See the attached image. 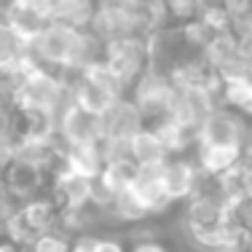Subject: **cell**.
<instances>
[{
	"label": "cell",
	"instance_id": "6da1fadb",
	"mask_svg": "<svg viewBox=\"0 0 252 252\" xmlns=\"http://www.w3.org/2000/svg\"><path fill=\"white\" fill-rule=\"evenodd\" d=\"M99 64L107 70V75L129 94L134 81L153 64L151 59V35H126V38L110 40L102 49Z\"/></svg>",
	"mask_w": 252,
	"mask_h": 252
},
{
	"label": "cell",
	"instance_id": "7a4b0ae2",
	"mask_svg": "<svg viewBox=\"0 0 252 252\" xmlns=\"http://www.w3.org/2000/svg\"><path fill=\"white\" fill-rule=\"evenodd\" d=\"M54 228H62V209L51 199V193H43L30 201H22L3 233L27 250V244L35 236H40L46 231H54Z\"/></svg>",
	"mask_w": 252,
	"mask_h": 252
},
{
	"label": "cell",
	"instance_id": "3957f363",
	"mask_svg": "<svg viewBox=\"0 0 252 252\" xmlns=\"http://www.w3.org/2000/svg\"><path fill=\"white\" fill-rule=\"evenodd\" d=\"M126 97L137 105L145 126H151V124H158L169 116L172 102H175V86H172V81L166 78V73H161L158 67L151 64V67L134 81V86L129 89Z\"/></svg>",
	"mask_w": 252,
	"mask_h": 252
},
{
	"label": "cell",
	"instance_id": "277c9868",
	"mask_svg": "<svg viewBox=\"0 0 252 252\" xmlns=\"http://www.w3.org/2000/svg\"><path fill=\"white\" fill-rule=\"evenodd\" d=\"M0 188L16 204H22V201L35 199V196L49 193L51 175L46 169H40V166L19 158V156H8L0 164Z\"/></svg>",
	"mask_w": 252,
	"mask_h": 252
},
{
	"label": "cell",
	"instance_id": "5b68a950",
	"mask_svg": "<svg viewBox=\"0 0 252 252\" xmlns=\"http://www.w3.org/2000/svg\"><path fill=\"white\" fill-rule=\"evenodd\" d=\"M252 131V121L244 116H239L236 110L225 105H218L209 118L204 121L199 131V142L196 145H215V148H239L244 151Z\"/></svg>",
	"mask_w": 252,
	"mask_h": 252
},
{
	"label": "cell",
	"instance_id": "8992f818",
	"mask_svg": "<svg viewBox=\"0 0 252 252\" xmlns=\"http://www.w3.org/2000/svg\"><path fill=\"white\" fill-rule=\"evenodd\" d=\"M99 140H102L99 116L78 107L70 99L57 116V142L62 148H73V145H89V142H99Z\"/></svg>",
	"mask_w": 252,
	"mask_h": 252
},
{
	"label": "cell",
	"instance_id": "52a82bcc",
	"mask_svg": "<svg viewBox=\"0 0 252 252\" xmlns=\"http://www.w3.org/2000/svg\"><path fill=\"white\" fill-rule=\"evenodd\" d=\"M158 175H161V185H164L172 204H183L196 190V185H199L201 169L193 161V156H169L161 164Z\"/></svg>",
	"mask_w": 252,
	"mask_h": 252
},
{
	"label": "cell",
	"instance_id": "ba28073f",
	"mask_svg": "<svg viewBox=\"0 0 252 252\" xmlns=\"http://www.w3.org/2000/svg\"><path fill=\"white\" fill-rule=\"evenodd\" d=\"M142 126H145V121H142L140 110H137V105L126 94L118 97L99 116V129L105 140H131Z\"/></svg>",
	"mask_w": 252,
	"mask_h": 252
},
{
	"label": "cell",
	"instance_id": "9c48e42d",
	"mask_svg": "<svg viewBox=\"0 0 252 252\" xmlns=\"http://www.w3.org/2000/svg\"><path fill=\"white\" fill-rule=\"evenodd\" d=\"M49 193H51V199L59 204L62 212L86 207V204H92V177H86V175H81V172L64 166L62 172L54 175Z\"/></svg>",
	"mask_w": 252,
	"mask_h": 252
},
{
	"label": "cell",
	"instance_id": "30bf717a",
	"mask_svg": "<svg viewBox=\"0 0 252 252\" xmlns=\"http://www.w3.org/2000/svg\"><path fill=\"white\" fill-rule=\"evenodd\" d=\"M161 166H137V175L131 177L129 188L137 193V199L142 201V207L148 209V215H161L169 207H175L172 199L166 196L164 185H161Z\"/></svg>",
	"mask_w": 252,
	"mask_h": 252
},
{
	"label": "cell",
	"instance_id": "8fae6325",
	"mask_svg": "<svg viewBox=\"0 0 252 252\" xmlns=\"http://www.w3.org/2000/svg\"><path fill=\"white\" fill-rule=\"evenodd\" d=\"M129 158L134 166H161L169 158V151L158 137V131L151 126H142L129 140Z\"/></svg>",
	"mask_w": 252,
	"mask_h": 252
},
{
	"label": "cell",
	"instance_id": "7c38bea8",
	"mask_svg": "<svg viewBox=\"0 0 252 252\" xmlns=\"http://www.w3.org/2000/svg\"><path fill=\"white\" fill-rule=\"evenodd\" d=\"M220 105L236 110L239 116L252 121V75L225 78L220 86Z\"/></svg>",
	"mask_w": 252,
	"mask_h": 252
},
{
	"label": "cell",
	"instance_id": "4fadbf2b",
	"mask_svg": "<svg viewBox=\"0 0 252 252\" xmlns=\"http://www.w3.org/2000/svg\"><path fill=\"white\" fill-rule=\"evenodd\" d=\"M97 0H51V22L89 30Z\"/></svg>",
	"mask_w": 252,
	"mask_h": 252
},
{
	"label": "cell",
	"instance_id": "5bb4252c",
	"mask_svg": "<svg viewBox=\"0 0 252 252\" xmlns=\"http://www.w3.org/2000/svg\"><path fill=\"white\" fill-rule=\"evenodd\" d=\"M30 62V43L0 19V70H14Z\"/></svg>",
	"mask_w": 252,
	"mask_h": 252
},
{
	"label": "cell",
	"instance_id": "9a60e30c",
	"mask_svg": "<svg viewBox=\"0 0 252 252\" xmlns=\"http://www.w3.org/2000/svg\"><path fill=\"white\" fill-rule=\"evenodd\" d=\"M107 218L118 220V223L131 225V223H142V220L151 218V215H148L145 207H142V201L137 199V193L129 188V185H126L121 193L113 199L110 207H107Z\"/></svg>",
	"mask_w": 252,
	"mask_h": 252
},
{
	"label": "cell",
	"instance_id": "2e32d148",
	"mask_svg": "<svg viewBox=\"0 0 252 252\" xmlns=\"http://www.w3.org/2000/svg\"><path fill=\"white\" fill-rule=\"evenodd\" d=\"M73 239L67 231L62 228H54V231H46L40 236H35L32 242L27 244V252H70L73 247Z\"/></svg>",
	"mask_w": 252,
	"mask_h": 252
},
{
	"label": "cell",
	"instance_id": "e0dca14e",
	"mask_svg": "<svg viewBox=\"0 0 252 252\" xmlns=\"http://www.w3.org/2000/svg\"><path fill=\"white\" fill-rule=\"evenodd\" d=\"M129 252H169L166 242L156 233H145V236L134 239V244L129 247Z\"/></svg>",
	"mask_w": 252,
	"mask_h": 252
},
{
	"label": "cell",
	"instance_id": "ac0fdd59",
	"mask_svg": "<svg viewBox=\"0 0 252 252\" xmlns=\"http://www.w3.org/2000/svg\"><path fill=\"white\" fill-rule=\"evenodd\" d=\"M94 252H129V247H126V242L121 236H110V233H105V236L94 239Z\"/></svg>",
	"mask_w": 252,
	"mask_h": 252
},
{
	"label": "cell",
	"instance_id": "d6986e66",
	"mask_svg": "<svg viewBox=\"0 0 252 252\" xmlns=\"http://www.w3.org/2000/svg\"><path fill=\"white\" fill-rule=\"evenodd\" d=\"M94 239H97V233H81V236H75L70 252H94Z\"/></svg>",
	"mask_w": 252,
	"mask_h": 252
},
{
	"label": "cell",
	"instance_id": "ffe728a7",
	"mask_svg": "<svg viewBox=\"0 0 252 252\" xmlns=\"http://www.w3.org/2000/svg\"><path fill=\"white\" fill-rule=\"evenodd\" d=\"M0 252H27L22 244H16L11 236H5V233H0Z\"/></svg>",
	"mask_w": 252,
	"mask_h": 252
},
{
	"label": "cell",
	"instance_id": "44dd1931",
	"mask_svg": "<svg viewBox=\"0 0 252 252\" xmlns=\"http://www.w3.org/2000/svg\"><path fill=\"white\" fill-rule=\"evenodd\" d=\"M244 156L252 158V131H250V140H247V148H244Z\"/></svg>",
	"mask_w": 252,
	"mask_h": 252
}]
</instances>
